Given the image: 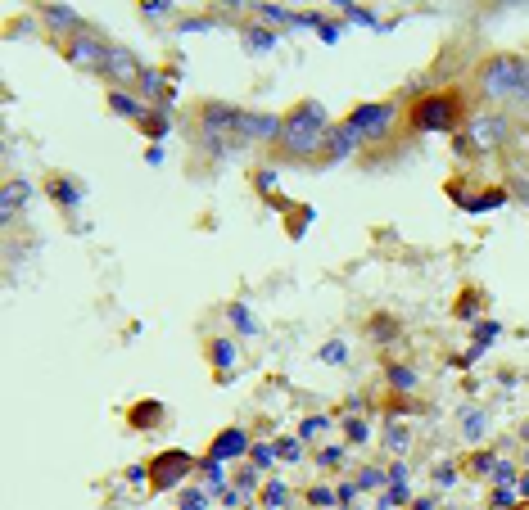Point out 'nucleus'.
Returning <instances> with one entry per match:
<instances>
[{"instance_id":"27","label":"nucleus","mask_w":529,"mask_h":510,"mask_svg":"<svg viewBox=\"0 0 529 510\" xmlns=\"http://www.w3.org/2000/svg\"><path fill=\"white\" fill-rule=\"evenodd\" d=\"M276 456H285V461H294V456H299V443H276Z\"/></svg>"},{"instance_id":"26","label":"nucleus","mask_w":529,"mask_h":510,"mask_svg":"<svg viewBox=\"0 0 529 510\" xmlns=\"http://www.w3.org/2000/svg\"><path fill=\"white\" fill-rule=\"evenodd\" d=\"M326 429V416H312V420H303V438H312V433H322Z\"/></svg>"},{"instance_id":"28","label":"nucleus","mask_w":529,"mask_h":510,"mask_svg":"<svg viewBox=\"0 0 529 510\" xmlns=\"http://www.w3.org/2000/svg\"><path fill=\"white\" fill-rule=\"evenodd\" d=\"M285 501V488H280V483H272V488H267V506H280Z\"/></svg>"},{"instance_id":"32","label":"nucleus","mask_w":529,"mask_h":510,"mask_svg":"<svg viewBox=\"0 0 529 510\" xmlns=\"http://www.w3.org/2000/svg\"><path fill=\"white\" fill-rule=\"evenodd\" d=\"M366 438V425H349V443H362Z\"/></svg>"},{"instance_id":"17","label":"nucleus","mask_w":529,"mask_h":510,"mask_svg":"<svg viewBox=\"0 0 529 510\" xmlns=\"http://www.w3.org/2000/svg\"><path fill=\"white\" fill-rule=\"evenodd\" d=\"M208 357H213V362L222 366V370H231V366H236V348H231L227 339H213V348H208Z\"/></svg>"},{"instance_id":"22","label":"nucleus","mask_w":529,"mask_h":510,"mask_svg":"<svg viewBox=\"0 0 529 510\" xmlns=\"http://www.w3.org/2000/svg\"><path fill=\"white\" fill-rule=\"evenodd\" d=\"M141 127H145V131H150V135H163V131L172 127V118H168V113H154V118H145V122H141Z\"/></svg>"},{"instance_id":"4","label":"nucleus","mask_w":529,"mask_h":510,"mask_svg":"<svg viewBox=\"0 0 529 510\" xmlns=\"http://www.w3.org/2000/svg\"><path fill=\"white\" fill-rule=\"evenodd\" d=\"M403 109L393 104V99H380V104H358L349 118H344V127H353L366 140V135H380V131H389L393 127V118H398Z\"/></svg>"},{"instance_id":"1","label":"nucleus","mask_w":529,"mask_h":510,"mask_svg":"<svg viewBox=\"0 0 529 510\" xmlns=\"http://www.w3.org/2000/svg\"><path fill=\"white\" fill-rule=\"evenodd\" d=\"M326 135H330V118L326 109L317 104V99H303V104H294L285 122H280V149H285L290 158H322L326 149Z\"/></svg>"},{"instance_id":"30","label":"nucleus","mask_w":529,"mask_h":510,"mask_svg":"<svg viewBox=\"0 0 529 510\" xmlns=\"http://www.w3.org/2000/svg\"><path fill=\"white\" fill-rule=\"evenodd\" d=\"M462 425L471 429V433H479V425H484V416H479V411H471V416H462Z\"/></svg>"},{"instance_id":"2","label":"nucleus","mask_w":529,"mask_h":510,"mask_svg":"<svg viewBox=\"0 0 529 510\" xmlns=\"http://www.w3.org/2000/svg\"><path fill=\"white\" fill-rule=\"evenodd\" d=\"M466 118V95L462 91H430L408 109L412 131H457Z\"/></svg>"},{"instance_id":"12","label":"nucleus","mask_w":529,"mask_h":510,"mask_svg":"<svg viewBox=\"0 0 529 510\" xmlns=\"http://www.w3.org/2000/svg\"><path fill=\"white\" fill-rule=\"evenodd\" d=\"M28 194H32L28 181H5V190H0V221H5V226H14V217H18Z\"/></svg>"},{"instance_id":"7","label":"nucleus","mask_w":529,"mask_h":510,"mask_svg":"<svg viewBox=\"0 0 529 510\" xmlns=\"http://www.w3.org/2000/svg\"><path fill=\"white\" fill-rule=\"evenodd\" d=\"M64 55H68V64H82V68H95V72H100L104 59H109V41H100L95 32H77V36H68Z\"/></svg>"},{"instance_id":"11","label":"nucleus","mask_w":529,"mask_h":510,"mask_svg":"<svg viewBox=\"0 0 529 510\" xmlns=\"http://www.w3.org/2000/svg\"><path fill=\"white\" fill-rule=\"evenodd\" d=\"M240 452H249V433H244V429H222L213 438V447H208L213 461H231V456H240Z\"/></svg>"},{"instance_id":"3","label":"nucleus","mask_w":529,"mask_h":510,"mask_svg":"<svg viewBox=\"0 0 529 510\" xmlns=\"http://www.w3.org/2000/svg\"><path fill=\"white\" fill-rule=\"evenodd\" d=\"M479 91L493 95V99H516V95H529V64L516 55H493L479 64Z\"/></svg>"},{"instance_id":"5","label":"nucleus","mask_w":529,"mask_h":510,"mask_svg":"<svg viewBox=\"0 0 529 510\" xmlns=\"http://www.w3.org/2000/svg\"><path fill=\"white\" fill-rule=\"evenodd\" d=\"M190 470H195V461H190L186 452H158L154 461H150V488L154 492H168V488H177Z\"/></svg>"},{"instance_id":"29","label":"nucleus","mask_w":529,"mask_h":510,"mask_svg":"<svg viewBox=\"0 0 529 510\" xmlns=\"http://www.w3.org/2000/svg\"><path fill=\"white\" fill-rule=\"evenodd\" d=\"M141 86H145V91H158V86H163V82H158V72H154V68H145V77H141Z\"/></svg>"},{"instance_id":"31","label":"nucleus","mask_w":529,"mask_h":510,"mask_svg":"<svg viewBox=\"0 0 529 510\" xmlns=\"http://www.w3.org/2000/svg\"><path fill=\"white\" fill-rule=\"evenodd\" d=\"M493 479H498V483H511L516 470H511V465H493Z\"/></svg>"},{"instance_id":"20","label":"nucleus","mask_w":529,"mask_h":510,"mask_svg":"<svg viewBox=\"0 0 529 510\" xmlns=\"http://www.w3.org/2000/svg\"><path fill=\"white\" fill-rule=\"evenodd\" d=\"M507 199V190H489V194H479V199H471V208L475 213H484V208H493V204H502Z\"/></svg>"},{"instance_id":"6","label":"nucleus","mask_w":529,"mask_h":510,"mask_svg":"<svg viewBox=\"0 0 529 510\" xmlns=\"http://www.w3.org/2000/svg\"><path fill=\"white\" fill-rule=\"evenodd\" d=\"M100 77H109V86L114 91H122V86H131L136 82L141 86V77H145V68H141V59L131 55L127 45H109V59H104V68H100Z\"/></svg>"},{"instance_id":"23","label":"nucleus","mask_w":529,"mask_h":510,"mask_svg":"<svg viewBox=\"0 0 529 510\" xmlns=\"http://www.w3.org/2000/svg\"><path fill=\"white\" fill-rule=\"evenodd\" d=\"M389 447H393V452H403V447H408V429H403V425H393V420H389V438H385Z\"/></svg>"},{"instance_id":"21","label":"nucleus","mask_w":529,"mask_h":510,"mask_svg":"<svg viewBox=\"0 0 529 510\" xmlns=\"http://www.w3.org/2000/svg\"><path fill=\"white\" fill-rule=\"evenodd\" d=\"M389 384H398V389H412V384H416V375H412L408 366H389Z\"/></svg>"},{"instance_id":"18","label":"nucleus","mask_w":529,"mask_h":510,"mask_svg":"<svg viewBox=\"0 0 529 510\" xmlns=\"http://www.w3.org/2000/svg\"><path fill=\"white\" fill-rule=\"evenodd\" d=\"M227 316H231V321H236V330H240V334H258V321H253L249 312H244V307H240V303H236V307H231V312H227Z\"/></svg>"},{"instance_id":"16","label":"nucleus","mask_w":529,"mask_h":510,"mask_svg":"<svg viewBox=\"0 0 529 510\" xmlns=\"http://www.w3.org/2000/svg\"><path fill=\"white\" fill-rule=\"evenodd\" d=\"M41 18L50 23V28H59V32H64V28H77V23H82V18H77V9H64V5H45V9H41Z\"/></svg>"},{"instance_id":"14","label":"nucleus","mask_w":529,"mask_h":510,"mask_svg":"<svg viewBox=\"0 0 529 510\" xmlns=\"http://www.w3.org/2000/svg\"><path fill=\"white\" fill-rule=\"evenodd\" d=\"M45 190L55 194V204L59 208H77V199H82V185L77 181H68V177H50V185Z\"/></svg>"},{"instance_id":"25","label":"nucleus","mask_w":529,"mask_h":510,"mask_svg":"<svg viewBox=\"0 0 529 510\" xmlns=\"http://www.w3.org/2000/svg\"><path fill=\"white\" fill-rule=\"evenodd\" d=\"M200 470H204V479L213 483V488H217V483H222V461H213V456H208V461H204Z\"/></svg>"},{"instance_id":"35","label":"nucleus","mask_w":529,"mask_h":510,"mask_svg":"<svg viewBox=\"0 0 529 510\" xmlns=\"http://www.w3.org/2000/svg\"><path fill=\"white\" fill-rule=\"evenodd\" d=\"M416 510H435V501H416Z\"/></svg>"},{"instance_id":"13","label":"nucleus","mask_w":529,"mask_h":510,"mask_svg":"<svg viewBox=\"0 0 529 510\" xmlns=\"http://www.w3.org/2000/svg\"><path fill=\"white\" fill-rule=\"evenodd\" d=\"M127 425H131V429H158V425H163V402L141 397V402L127 411Z\"/></svg>"},{"instance_id":"15","label":"nucleus","mask_w":529,"mask_h":510,"mask_svg":"<svg viewBox=\"0 0 529 510\" xmlns=\"http://www.w3.org/2000/svg\"><path fill=\"white\" fill-rule=\"evenodd\" d=\"M109 109H114V113H122V118L145 122V104H141V99H131L127 91H109Z\"/></svg>"},{"instance_id":"24","label":"nucleus","mask_w":529,"mask_h":510,"mask_svg":"<svg viewBox=\"0 0 529 510\" xmlns=\"http://www.w3.org/2000/svg\"><path fill=\"white\" fill-rule=\"evenodd\" d=\"M344 357H349V348H344L339 339H335V343H326V348H322V362H344Z\"/></svg>"},{"instance_id":"34","label":"nucleus","mask_w":529,"mask_h":510,"mask_svg":"<svg viewBox=\"0 0 529 510\" xmlns=\"http://www.w3.org/2000/svg\"><path fill=\"white\" fill-rule=\"evenodd\" d=\"M511 185H516V194H520L525 204H529V181H511Z\"/></svg>"},{"instance_id":"10","label":"nucleus","mask_w":529,"mask_h":510,"mask_svg":"<svg viewBox=\"0 0 529 510\" xmlns=\"http://www.w3.org/2000/svg\"><path fill=\"white\" fill-rule=\"evenodd\" d=\"M471 131L479 135V149H493L502 135H507V118H502V113H475Z\"/></svg>"},{"instance_id":"19","label":"nucleus","mask_w":529,"mask_h":510,"mask_svg":"<svg viewBox=\"0 0 529 510\" xmlns=\"http://www.w3.org/2000/svg\"><path fill=\"white\" fill-rule=\"evenodd\" d=\"M244 41H249L253 50H272V45H276V36H272V32H263V28H253V32H244Z\"/></svg>"},{"instance_id":"8","label":"nucleus","mask_w":529,"mask_h":510,"mask_svg":"<svg viewBox=\"0 0 529 510\" xmlns=\"http://www.w3.org/2000/svg\"><path fill=\"white\" fill-rule=\"evenodd\" d=\"M280 122L285 118H276V113H244L240 109L236 135H244V140H280Z\"/></svg>"},{"instance_id":"9","label":"nucleus","mask_w":529,"mask_h":510,"mask_svg":"<svg viewBox=\"0 0 529 510\" xmlns=\"http://www.w3.org/2000/svg\"><path fill=\"white\" fill-rule=\"evenodd\" d=\"M358 140L362 135L353 131V127H335L326 135V149H322V163H339V158H349L353 149H358Z\"/></svg>"},{"instance_id":"33","label":"nucleus","mask_w":529,"mask_h":510,"mask_svg":"<svg viewBox=\"0 0 529 510\" xmlns=\"http://www.w3.org/2000/svg\"><path fill=\"white\" fill-rule=\"evenodd\" d=\"M186 510H204V497H200V492H190V497H186Z\"/></svg>"}]
</instances>
